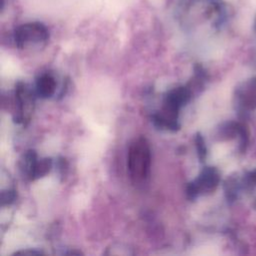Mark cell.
Returning a JSON list of instances; mask_svg holds the SVG:
<instances>
[{
	"label": "cell",
	"instance_id": "obj_5",
	"mask_svg": "<svg viewBox=\"0 0 256 256\" xmlns=\"http://www.w3.org/2000/svg\"><path fill=\"white\" fill-rule=\"evenodd\" d=\"M15 99L17 104V115L15 116V122L25 124L30 119L34 99L31 91L22 82H18L16 84Z\"/></svg>",
	"mask_w": 256,
	"mask_h": 256
},
{
	"label": "cell",
	"instance_id": "obj_1",
	"mask_svg": "<svg viewBox=\"0 0 256 256\" xmlns=\"http://www.w3.org/2000/svg\"><path fill=\"white\" fill-rule=\"evenodd\" d=\"M127 166L131 180L134 183H142L149 176L151 166V151L146 138L134 139L128 150Z\"/></svg>",
	"mask_w": 256,
	"mask_h": 256
},
{
	"label": "cell",
	"instance_id": "obj_6",
	"mask_svg": "<svg viewBox=\"0 0 256 256\" xmlns=\"http://www.w3.org/2000/svg\"><path fill=\"white\" fill-rule=\"evenodd\" d=\"M56 89V81L50 73H44L36 81V93L41 98L51 97Z\"/></svg>",
	"mask_w": 256,
	"mask_h": 256
},
{
	"label": "cell",
	"instance_id": "obj_8",
	"mask_svg": "<svg viewBox=\"0 0 256 256\" xmlns=\"http://www.w3.org/2000/svg\"><path fill=\"white\" fill-rule=\"evenodd\" d=\"M196 145H197V150H198L200 159H204L206 156V147H205V144H204V141H203V138L201 137V135H197Z\"/></svg>",
	"mask_w": 256,
	"mask_h": 256
},
{
	"label": "cell",
	"instance_id": "obj_9",
	"mask_svg": "<svg viewBox=\"0 0 256 256\" xmlns=\"http://www.w3.org/2000/svg\"><path fill=\"white\" fill-rule=\"evenodd\" d=\"M2 199V204H10L14 201L15 199V191L14 190H8V191H3L1 195Z\"/></svg>",
	"mask_w": 256,
	"mask_h": 256
},
{
	"label": "cell",
	"instance_id": "obj_2",
	"mask_svg": "<svg viewBox=\"0 0 256 256\" xmlns=\"http://www.w3.org/2000/svg\"><path fill=\"white\" fill-rule=\"evenodd\" d=\"M13 37L19 49H28L44 45L49 39V31L41 22H26L16 27Z\"/></svg>",
	"mask_w": 256,
	"mask_h": 256
},
{
	"label": "cell",
	"instance_id": "obj_4",
	"mask_svg": "<svg viewBox=\"0 0 256 256\" xmlns=\"http://www.w3.org/2000/svg\"><path fill=\"white\" fill-rule=\"evenodd\" d=\"M219 183V175L213 167H206L196 180L191 182L187 187V196L194 199L199 194L212 192Z\"/></svg>",
	"mask_w": 256,
	"mask_h": 256
},
{
	"label": "cell",
	"instance_id": "obj_7",
	"mask_svg": "<svg viewBox=\"0 0 256 256\" xmlns=\"http://www.w3.org/2000/svg\"><path fill=\"white\" fill-rule=\"evenodd\" d=\"M242 103L247 108L256 107V79H252L243 90Z\"/></svg>",
	"mask_w": 256,
	"mask_h": 256
},
{
	"label": "cell",
	"instance_id": "obj_3",
	"mask_svg": "<svg viewBox=\"0 0 256 256\" xmlns=\"http://www.w3.org/2000/svg\"><path fill=\"white\" fill-rule=\"evenodd\" d=\"M52 161L50 158L38 159L36 152L29 150L23 157L21 169L29 180H36L45 176L50 171Z\"/></svg>",
	"mask_w": 256,
	"mask_h": 256
},
{
	"label": "cell",
	"instance_id": "obj_10",
	"mask_svg": "<svg viewBox=\"0 0 256 256\" xmlns=\"http://www.w3.org/2000/svg\"><path fill=\"white\" fill-rule=\"evenodd\" d=\"M252 180H253V181L256 183V171L252 173Z\"/></svg>",
	"mask_w": 256,
	"mask_h": 256
}]
</instances>
